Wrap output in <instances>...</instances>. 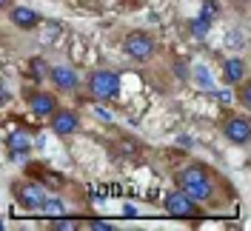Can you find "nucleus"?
Instances as JSON below:
<instances>
[{
  "mask_svg": "<svg viewBox=\"0 0 251 231\" xmlns=\"http://www.w3.org/2000/svg\"><path fill=\"white\" fill-rule=\"evenodd\" d=\"M191 31H194L197 37H203L205 31H208V20H205V17H197V20H191Z\"/></svg>",
  "mask_w": 251,
  "mask_h": 231,
  "instance_id": "2eb2a0df",
  "label": "nucleus"
},
{
  "mask_svg": "<svg viewBox=\"0 0 251 231\" xmlns=\"http://www.w3.org/2000/svg\"><path fill=\"white\" fill-rule=\"evenodd\" d=\"M29 72L34 77H37V80H40V77H46L49 75V69H46V60H40V57H34V60L29 63Z\"/></svg>",
  "mask_w": 251,
  "mask_h": 231,
  "instance_id": "4468645a",
  "label": "nucleus"
},
{
  "mask_svg": "<svg viewBox=\"0 0 251 231\" xmlns=\"http://www.w3.org/2000/svg\"><path fill=\"white\" fill-rule=\"evenodd\" d=\"M249 134H251V126H249L246 117H231V120L226 123V137L231 140V143L246 146V143H249Z\"/></svg>",
  "mask_w": 251,
  "mask_h": 231,
  "instance_id": "1a4fd4ad",
  "label": "nucleus"
},
{
  "mask_svg": "<svg viewBox=\"0 0 251 231\" xmlns=\"http://www.w3.org/2000/svg\"><path fill=\"white\" fill-rule=\"evenodd\" d=\"M9 3H12V0H0V9H6V6H9Z\"/></svg>",
  "mask_w": 251,
  "mask_h": 231,
  "instance_id": "4be33fe9",
  "label": "nucleus"
},
{
  "mask_svg": "<svg viewBox=\"0 0 251 231\" xmlns=\"http://www.w3.org/2000/svg\"><path fill=\"white\" fill-rule=\"evenodd\" d=\"M177 183H180V191H186L191 200H208L211 197V180L200 166H188L177 174Z\"/></svg>",
  "mask_w": 251,
  "mask_h": 231,
  "instance_id": "f257e3e1",
  "label": "nucleus"
},
{
  "mask_svg": "<svg viewBox=\"0 0 251 231\" xmlns=\"http://www.w3.org/2000/svg\"><path fill=\"white\" fill-rule=\"evenodd\" d=\"M0 231H3V220H0Z\"/></svg>",
  "mask_w": 251,
  "mask_h": 231,
  "instance_id": "5701e85b",
  "label": "nucleus"
},
{
  "mask_svg": "<svg viewBox=\"0 0 251 231\" xmlns=\"http://www.w3.org/2000/svg\"><path fill=\"white\" fill-rule=\"evenodd\" d=\"M117 92H120V77L109 69H100L89 77V94L97 100H111V97H117Z\"/></svg>",
  "mask_w": 251,
  "mask_h": 231,
  "instance_id": "f03ea898",
  "label": "nucleus"
},
{
  "mask_svg": "<svg viewBox=\"0 0 251 231\" xmlns=\"http://www.w3.org/2000/svg\"><path fill=\"white\" fill-rule=\"evenodd\" d=\"M40 211L54 220V217H63V214H66V205H63L60 200H49V197H46V203H43V208H40Z\"/></svg>",
  "mask_w": 251,
  "mask_h": 231,
  "instance_id": "ddd939ff",
  "label": "nucleus"
},
{
  "mask_svg": "<svg viewBox=\"0 0 251 231\" xmlns=\"http://www.w3.org/2000/svg\"><path fill=\"white\" fill-rule=\"evenodd\" d=\"M29 108H31L34 117H49V114L57 108V103H54V97H51L49 92H37V94L29 97Z\"/></svg>",
  "mask_w": 251,
  "mask_h": 231,
  "instance_id": "9d476101",
  "label": "nucleus"
},
{
  "mask_svg": "<svg viewBox=\"0 0 251 231\" xmlns=\"http://www.w3.org/2000/svg\"><path fill=\"white\" fill-rule=\"evenodd\" d=\"M6 146H9V152L12 154H29L31 137L26 134V131H12V134L6 137Z\"/></svg>",
  "mask_w": 251,
  "mask_h": 231,
  "instance_id": "9b49d317",
  "label": "nucleus"
},
{
  "mask_svg": "<svg viewBox=\"0 0 251 231\" xmlns=\"http://www.w3.org/2000/svg\"><path fill=\"white\" fill-rule=\"evenodd\" d=\"M54 231H75V223L72 220H66V217H54Z\"/></svg>",
  "mask_w": 251,
  "mask_h": 231,
  "instance_id": "dca6fc26",
  "label": "nucleus"
},
{
  "mask_svg": "<svg viewBox=\"0 0 251 231\" xmlns=\"http://www.w3.org/2000/svg\"><path fill=\"white\" fill-rule=\"evenodd\" d=\"M214 97H217L220 103H231V100H234V94L231 92H214Z\"/></svg>",
  "mask_w": 251,
  "mask_h": 231,
  "instance_id": "aec40b11",
  "label": "nucleus"
},
{
  "mask_svg": "<svg viewBox=\"0 0 251 231\" xmlns=\"http://www.w3.org/2000/svg\"><path fill=\"white\" fill-rule=\"evenodd\" d=\"M123 49L131 60L146 63V60H151V54H154V40L146 31H128L126 40H123Z\"/></svg>",
  "mask_w": 251,
  "mask_h": 231,
  "instance_id": "7ed1b4c3",
  "label": "nucleus"
},
{
  "mask_svg": "<svg viewBox=\"0 0 251 231\" xmlns=\"http://www.w3.org/2000/svg\"><path fill=\"white\" fill-rule=\"evenodd\" d=\"M94 111H97V117H100V120H106V123H111V120H114V114H109V108L97 106V108H94Z\"/></svg>",
  "mask_w": 251,
  "mask_h": 231,
  "instance_id": "a211bd4d",
  "label": "nucleus"
},
{
  "mask_svg": "<svg viewBox=\"0 0 251 231\" xmlns=\"http://www.w3.org/2000/svg\"><path fill=\"white\" fill-rule=\"evenodd\" d=\"M197 77H200V83H203V86H208V92H214V89H211V77L205 75V69H197Z\"/></svg>",
  "mask_w": 251,
  "mask_h": 231,
  "instance_id": "6ab92c4d",
  "label": "nucleus"
},
{
  "mask_svg": "<svg viewBox=\"0 0 251 231\" xmlns=\"http://www.w3.org/2000/svg\"><path fill=\"white\" fill-rule=\"evenodd\" d=\"M166 211L172 217H180V220H188V217H197V200H191L186 191H169L166 194Z\"/></svg>",
  "mask_w": 251,
  "mask_h": 231,
  "instance_id": "20e7f679",
  "label": "nucleus"
},
{
  "mask_svg": "<svg viewBox=\"0 0 251 231\" xmlns=\"http://www.w3.org/2000/svg\"><path fill=\"white\" fill-rule=\"evenodd\" d=\"M223 77H226L228 83H240V80L246 77V66H243V60H237V57L226 60L223 63Z\"/></svg>",
  "mask_w": 251,
  "mask_h": 231,
  "instance_id": "f8f14e48",
  "label": "nucleus"
},
{
  "mask_svg": "<svg viewBox=\"0 0 251 231\" xmlns=\"http://www.w3.org/2000/svg\"><path fill=\"white\" fill-rule=\"evenodd\" d=\"M49 77H51V83H54V89H60V92H75L80 83L77 72L72 69V66H54L51 72H49Z\"/></svg>",
  "mask_w": 251,
  "mask_h": 231,
  "instance_id": "0eeeda50",
  "label": "nucleus"
},
{
  "mask_svg": "<svg viewBox=\"0 0 251 231\" xmlns=\"http://www.w3.org/2000/svg\"><path fill=\"white\" fill-rule=\"evenodd\" d=\"M92 229H94V231H111L114 226H111V223H106V220H97V223H94Z\"/></svg>",
  "mask_w": 251,
  "mask_h": 231,
  "instance_id": "412c9836",
  "label": "nucleus"
},
{
  "mask_svg": "<svg viewBox=\"0 0 251 231\" xmlns=\"http://www.w3.org/2000/svg\"><path fill=\"white\" fill-rule=\"evenodd\" d=\"M17 200L23 208H29V211H37V208H43V203H46V191H43V185L37 183H26L17 188Z\"/></svg>",
  "mask_w": 251,
  "mask_h": 231,
  "instance_id": "423d86ee",
  "label": "nucleus"
},
{
  "mask_svg": "<svg viewBox=\"0 0 251 231\" xmlns=\"http://www.w3.org/2000/svg\"><path fill=\"white\" fill-rule=\"evenodd\" d=\"M9 20H12V26H17V29H23V31H31L43 23V17L37 15L34 9H26V6H15L9 12Z\"/></svg>",
  "mask_w": 251,
  "mask_h": 231,
  "instance_id": "6e6552de",
  "label": "nucleus"
},
{
  "mask_svg": "<svg viewBox=\"0 0 251 231\" xmlns=\"http://www.w3.org/2000/svg\"><path fill=\"white\" fill-rule=\"evenodd\" d=\"M240 100H243V106H246V108L251 106V89H249V86H243V89H240Z\"/></svg>",
  "mask_w": 251,
  "mask_h": 231,
  "instance_id": "f3484780",
  "label": "nucleus"
},
{
  "mask_svg": "<svg viewBox=\"0 0 251 231\" xmlns=\"http://www.w3.org/2000/svg\"><path fill=\"white\" fill-rule=\"evenodd\" d=\"M77 114L72 111V108H54L51 111V131L57 134V137H69V134H75L77 131Z\"/></svg>",
  "mask_w": 251,
  "mask_h": 231,
  "instance_id": "39448f33",
  "label": "nucleus"
}]
</instances>
